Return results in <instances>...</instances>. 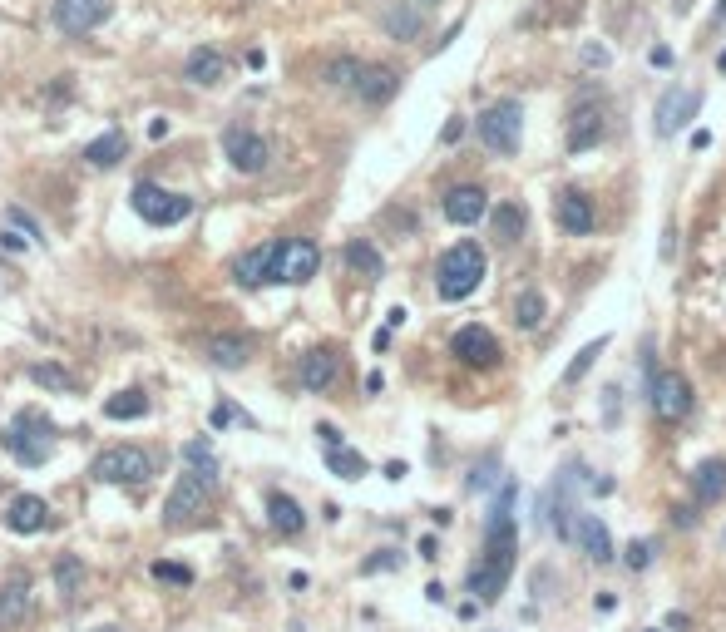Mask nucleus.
Masks as SVG:
<instances>
[{
  "label": "nucleus",
  "instance_id": "9d476101",
  "mask_svg": "<svg viewBox=\"0 0 726 632\" xmlns=\"http://www.w3.org/2000/svg\"><path fill=\"white\" fill-rule=\"evenodd\" d=\"M50 15H55V25L65 35H89V30H99L114 15V0H55Z\"/></svg>",
  "mask_w": 726,
  "mask_h": 632
},
{
  "label": "nucleus",
  "instance_id": "2eb2a0df",
  "mask_svg": "<svg viewBox=\"0 0 726 632\" xmlns=\"http://www.w3.org/2000/svg\"><path fill=\"white\" fill-rule=\"evenodd\" d=\"M554 213H559V228H564L568 237H588L593 228H598L593 198H588V193H578V188H564V193H559Z\"/></svg>",
  "mask_w": 726,
  "mask_h": 632
},
{
  "label": "nucleus",
  "instance_id": "423d86ee",
  "mask_svg": "<svg viewBox=\"0 0 726 632\" xmlns=\"http://www.w3.org/2000/svg\"><path fill=\"white\" fill-rule=\"evenodd\" d=\"M692 381L682 376V371H652L647 376V405H652V415L657 420H667V425H677V420H687L692 415Z\"/></svg>",
  "mask_w": 726,
  "mask_h": 632
},
{
  "label": "nucleus",
  "instance_id": "dca6fc26",
  "mask_svg": "<svg viewBox=\"0 0 726 632\" xmlns=\"http://www.w3.org/2000/svg\"><path fill=\"white\" fill-rule=\"evenodd\" d=\"M603 134H608V119H603L598 104L573 109V119H568V154H588V149H598Z\"/></svg>",
  "mask_w": 726,
  "mask_h": 632
},
{
  "label": "nucleus",
  "instance_id": "c03bdc74",
  "mask_svg": "<svg viewBox=\"0 0 726 632\" xmlns=\"http://www.w3.org/2000/svg\"><path fill=\"white\" fill-rule=\"evenodd\" d=\"M396 563H401V558H396V553L386 549V553H376V558L366 563V573H381V568H396Z\"/></svg>",
  "mask_w": 726,
  "mask_h": 632
},
{
  "label": "nucleus",
  "instance_id": "412c9836",
  "mask_svg": "<svg viewBox=\"0 0 726 632\" xmlns=\"http://www.w3.org/2000/svg\"><path fill=\"white\" fill-rule=\"evenodd\" d=\"M366 104H386L396 89H401V75L391 70V65H361V75H356V84H351Z\"/></svg>",
  "mask_w": 726,
  "mask_h": 632
},
{
  "label": "nucleus",
  "instance_id": "7c9ffc66",
  "mask_svg": "<svg viewBox=\"0 0 726 632\" xmlns=\"http://www.w3.org/2000/svg\"><path fill=\"white\" fill-rule=\"evenodd\" d=\"M55 583H60V593H65L70 603L84 593V563L75 553H60V558H55Z\"/></svg>",
  "mask_w": 726,
  "mask_h": 632
},
{
  "label": "nucleus",
  "instance_id": "a211bd4d",
  "mask_svg": "<svg viewBox=\"0 0 726 632\" xmlns=\"http://www.w3.org/2000/svg\"><path fill=\"white\" fill-rule=\"evenodd\" d=\"M5 524L15 534H40V529H50V504L40 494H15L10 509H5Z\"/></svg>",
  "mask_w": 726,
  "mask_h": 632
},
{
  "label": "nucleus",
  "instance_id": "4be33fe9",
  "mask_svg": "<svg viewBox=\"0 0 726 632\" xmlns=\"http://www.w3.org/2000/svg\"><path fill=\"white\" fill-rule=\"evenodd\" d=\"M267 519H272V529H277V534H287V539L307 529L302 504H297L292 494H282V489H272V494H267Z\"/></svg>",
  "mask_w": 726,
  "mask_h": 632
},
{
  "label": "nucleus",
  "instance_id": "3c124183",
  "mask_svg": "<svg viewBox=\"0 0 726 632\" xmlns=\"http://www.w3.org/2000/svg\"><path fill=\"white\" fill-rule=\"evenodd\" d=\"M717 70H722V75H726V50H722V55H717Z\"/></svg>",
  "mask_w": 726,
  "mask_h": 632
},
{
  "label": "nucleus",
  "instance_id": "a19ab883",
  "mask_svg": "<svg viewBox=\"0 0 726 632\" xmlns=\"http://www.w3.org/2000/svg\"><path fill=\"white\" fill-rule=\"evenodd\" d=\"M10 223H15L20 233H25V242H40V228H35V223H30V218H25L20 208H10Z\"/></svg>",
  "mask_w": 726,
  "mask_h": 632
},
{
  "label": "nucleus",
  "instance_id": "20e7f679",
  "mask_svg": "<svg viewBox=\"0 0 726 632\" xmlns=\"http://www.w3.org/2000/svg\"><path fill=\"white\" fill-rule=\"evenodd\" d=\"M480 144L489 154H519V144H524V109H519V99H499V104H489L480 114Z\"/></svg>",
  "mask_w": 726,
  "mask_h": 632
},
{
  "label": "nucleus",
  "instance_id": "aec40b11",
  "mask_svg": "<svg viewBox=\"0 0 726 632\" xmlns=\"http://www.w3.org/2000/svg\"><path fill=\"white\" fill-rule=\"evenodd\" d=\"M25 613H30V578L25 573H5L0 578V628L25 623Z\"/></svg>",
  "mask_w": 726,
  "mask_h": 632
},
{
  "label": "nucleus",
  "instance_id": "a18cd8bd",
  "mask_svg": "<svg viewBox=\"0 0 726 632\" xmlns=\"http://www.w3.org/2000/svg\"><path fill=\"white\" fill-rule=\"evenodd\" d=\"M317 435H322V445H326V450H336V445H346L336 425H317Z\"/></svg>",
  "mask_w": 726,
  "mask_h": 632
},
{
  "label": "nucleus",
  "instance_id": "c9c22d12",
  "mask_svg": "<svg viewBox=\"0 0 726 632\" xmlns=\"http://www.w3.org/2000/svg\"><path fill=\"white\" fill-rule=\"evenodd\" d=\"M183 460H188V470L218 479V460H213V445H208V440H188V445H183Z\"/></svg>",
  "mask_w": 726,
  "mask_h": 632
},
{
  "label": "nucleus",
  "instance_id": "ea45409f",
  "mask_svg": "<svg viewBox=\"0 0 726 632\" xmlns=\"http://www.w3.org/2000/svg\"><path fill=\"white\" fill-rule=\"evenodd\" d=\"M623 563H628L633 573H647V563H652V539H633L628 553H623Z\"/></svg>",
  "mask_w": 726,
  "mask_h": 632
},
{
  "label": "nucleus",
  "instance_id": "4468645a",
  "mask_svg": "<svg viewBox=\"0 0 726 632\" xmlns=\"http://www.w3.org/2000/svg\"><path fill=\"white\" fill-rule=\"evenodd\" d=\"M484 213H489V193H484L480 183H460V188L445 193V218L455 228H475Z\"/></svg>",
  "mask_w": 726,
  "mask_h": 632
},
{
  "label": "nucleus",
  "instance_id": "cd10ccee",
  "mask_svg": "<svg viewBox=\"0 0 726 632\" xmlns=\"http://www.w3.org/2000/svg\"><path fill=\"white\" fill-rule=\"evenodd\" d=\"M104 415H109V420H144V415H149V395L139 391V386L114 391L104 400Z\"/></svg>",
  "mask_w": 726,
  "mask_h": 632
},
{
  "label": "nucleus",
  "instance_id": "79ce46f5",
  "mask_svg": "<svg viewBox=\"0 0 726 632\" xmlns=\"http://www.w3.org/2000/svg\"><path fill=\"white\" fill-rule=\"evenodd\" d=\"M583 65H593V70L608 65V50H603V45H583Z\"/></svg>",
  "mask_w": 726,
  "mask_h": 632
},
{
  "label": "nucleus",
  "instance_id": "473e14b6",
  "mask_svg": "<svg viewBox=\"0 0 726 632\" xmlns=\"http://www.w3.org/2000/svg\"><path fill=\"white\" fill-rule=\"evenodd\" d=\"M30 381H35L40 391H60V395L75 391V376H70L65 366H55V361H40V366H30Z\"/></svg>",
  "mask_w": 726,
  "mask_h": 632
},
{
  "label": "nucleus",
  "instance_id": "ddd939ff",
  "mask_svg": "<svg viewBox=\"0 0 726 632\" xmlns=\"http://www.w3.org/2000/svg\"><path fill=\"white\" fill-rule=\"evenodd\" d=\"M573 544H578V553H588V563H613L618 558V549H613V534H608V524L598 519V514H578V524H573V534H568Z\"/></svg>",
  "mask_w": 726,
  "mask_h": 632
},
{
  "label": "nucleus",
  "instance_id": "2f4dec72",
  "mask_svg": "<svg viewBox=\"0 0 726 632\" xmlns=\"http://www.w3.org/2000/svg\"><path fill=\"white\" fill-rule=\"evenodd\" d=\"M544 312H549V307H544V292H539V287H524L519 302H514V321H519L524 331H534V326H544Z\"/></svg>",
  "mask_w": 726,
  "mask_h": 632
},
{
  "label": "nucleus",
  "instance_id": "393cba45",
  "mask_svg": "<svg viewBox=\"0 0 726 632\" xmlns=\"http://www.w3.org/2000/svg\"><path fill=\"white\" fill-rule=\"evenodd\" d=\"M484 218H489V228H494L499 242H519V237L529 233V208H524V203H499V208L484 213Z\"/></svg>",
  "mask_w": 726,
  "mask_h": 632
},
{
  "label": "nucleus",
  "instance_id": "7ed1b4c3",
  "mask_svg": "<svg viewBox=\"0 0 726 632\" xmlns=\"http://www.w3.org/2000/svg\"><path fill=\"white\" fill-rule=\"evenodd\" d=\"M322 267V247L312 237H282L272 242V262H267V282H287V287H302L312 282Z\"/></svg>",
  "mask_w": 726,
  "mask_h": 632
},
{
  "label": "nucleus",
  "instance_id": "de8ad7c7",
  "mask_svg": "<svg viewBox=\"0 0 726 632\" xmlns=\"http://www.w3.org/2000/svg\"><path fill=\"white\" fill-rule=\"evenodd\" d=\"M0 247H5V252H25V237H15V233H0Z\"/></svg>",
  "mask_w": 726,
  "mask_h": 632
},
{
  "label": "nucleus",
  "instance_id": "f8f14e48",
  "mask_svg": "<svg viewBox=\"0 0 726 632\" xmlns=\"http://www.w3.org/2000/svg\"><path fill=\"white\" fill-rule=\"evenodd\" d=\"M450 351H455V361H465V366H475V371L499 366V341H494V331H484V326H460L455 341H450Z\"/></svg>",
  "mask_w": 726,
  "mask_h": 632
},
{
  "label": "nucleus",
  "instance_id": "1a4fd4ad",
  "mask_svg": "<svg viewBox=\"0 0 726 632\" xmlns=\"http://www.w3.org/2000/svg\"><path fill=\"white\" fill-rule=\"evenodd\" d=\"M697 109H702V94H697V89H682V84H672V89L657 99V119H652L657 139H672V134H682V129H687V119H697Z\"/></svg>",
  "mask_w": 726,
  "mask_h": 632
},
{
  "label": "nucleus",
  "instance_id": "f257e3e1",
  "mask_svg": "<svg viewBox=\"0 0 726 632\" xmlns=\"http://www.w3.org/2000/svg\"><path fill=\"white\" fill-rule=\"evenodd\" d=\"M484 272H489V262H484L480 242H455V247H445L440 262H435V292H440V302H465V297H475V287L484 282Z\"/></svg>",
  "mask_w": 726,
  "mask_h": 632
},
{
  "label": "nucleus",
  "instance_id": "72a5a7b5",
  "mask_svg": "<svg viewBox=\"0 0 726 632\" xmlns=\"http://www.w3.org/2000/svg\"><path fill=\"white\" fill-rule=\"evenodd\" d=\"M326 470L336 474V479H361L371 465H366V455H356V450L336 445V450H326Z\"/></svg>",
  "mask_w": 726,
  "mask_h": 632
},
{
  "label": "nucleus",
  "instance_id": "4c0bfd02",
  "mask_svg": "<svg viewBox=\"0 0 726 632\" xmlns=\"http://www.w3.org/2000/svg\"><path fill=\"white\" fill-rule=\"evenodd\" d=\"M361 75V60H331L326 65V84H341V89H351Z\"/></svg>",
  "mask_w": 726,
  "mask_h": 632
},
{
  "label": "nucleus",
  "instance_id": "0eeeda50",
  "mask_svg": "<svg viewBox=\"0 0 726 632\" xmlns=\"http://www.w3.org/2000/svg\"><path fill=\"white\" fill-rule=\"evenodd\" d=\"M134 213L144 218V223H154V228H173V223H183L188 213H193V198H183V193H173V188H159V183H134Z\"/></svg>",
  "mask_w": 726,
  "mask_h": 632
},
{
  "label": "nucleus",
  "instance_id": "58836bf2",
  "mask_svg": "<svg viewBox=\"0 0 726 632\" xmlns=\"http://www.w3.org/2000/svg\"><path fill=\"white\" fill-rule=\"evenodd\" d=\"M154 578H159V583H173V588H188V583H193V568H183V563H154Z\"/></svg>",
  "mask_w": 726,
  "mask_h": 632
},
{
  "label": "nucleus",
  "instance_id": "8fccbe9b",
  "mask_svg": "<svg viewBox=\"0 0 726 632\" xmlns=\"http://www.w3.org/2000/svg\"><path fill=\"white\" fill-rule=\"evenodd\" d=\"M726 20V0H717V25H722Z\"/></svg>",
  "mask_w": 726,
  "mask_h": 632
},
{
  "label": "nucleus",
  "instance_id": "c756f323",
  "mask_svg": "<svg viewBox=\"0 0 726 632\" xmlns=\"http://www.w3.org/2000/svg\"><path fill=\"white\" fill-rule=\"evenodd\" d=\"M346 267H351V272H361V277H381V272H386L381 252H376L366 237H356V242L346 247Z\"/></svg>",
  "mask_w": 726,
  "mask_h": 632
},
{
  "label": "nucleus",
  "instance_id": "a878e982",
  "mask_svg": "<svg viewBox=\"0 0 726 632\" xmlns=\"http://www.w3.org/2000/svg\"><path fill=\"white\" fill-rule=\"evenodd\" d=\"M267 262H272V242L247 247L238 262H233V282H238V287H262V282H267Z\"/></svg>",
  "mask_w": 726,
  "mask_h": 632
},
{
  "label": "nucleus",
  "instance_id": "6ab92c4d",
  "mask_svg": "<svg viewBox=\"0 0 726 632\" xmlns=\"http://www.w3.org/2000/svg\"><path fill=\"white\" fill-rule=\"evenodd\" d=\"M203 361L218 371H242L252 361V341L247 336H208L203 341Z\"/></svg>",
  "mask_w": 726,
  "mask_h": 632
},
{
  "label": "nucleus",
  "instance_id": "37998d69",
  "mask_svg": "<svg viewBox=\"0 0 726 632\" xmlns=\"http://www.w3.org/2000/svg\"><path fill=\"white\" fill-rule=\"evenodd\" d=\"M455 139H465V119H450V124L440 129V144H455Z\"/></svg>",
  "mask_w": 726,
  "mask_h": 632
},
{
  "label": "nucleus",
  "instance_id": "e433bc0d",
  "mask_svg": "<svg viewBox=\"0 0 726 632\" xmlns=\"http://www.w3.org/2000/svg\"><path fill=\"white\" fill-rule=\"evenodd\" d=\"M386 30H391L396 40H410V35L420 30V15H415V10H386Z\"/></svg>",
  "mask_w": 726,
  "mask_h": 632
},
{
  "label": "nucleus",
  "instance_id": "39448f33",
  "mask_svg": "<svg viewBox=\"0 0 726 632\" xmlns=\"http://www.w3.org/2000/svg\"><path fill=\"white\" fill-rule=\"evenodd\" d=\"M89 474L99 479V484H129V489H144L149 479H154V460H149V450H139V445H114V450H104Z\"/></svg>",
  "mask_w": 726,
  "mask_h": 632
},
{
  "label": "nucleus",
  "instance_id": "f3484780",
  "mask_svg": "<svg viewBox=\"0 0 726 632\" xmlns=\"http://www.w3.org/2000/svg\"><path fill=\"white\" fill-rule=\"evenodd\" d=\"M336 371H341V356L331 351V346H317V351H307L302 356V391H312V395H322L336 386Z\"/></svg>",
  "mask_w": 726,
  "mask_h": 632
},
{
  "label": "nucleus",
  "instance_id": "b1692460",
  "mask_svg": "<svg viewBox=\"0 0 726 632\" xmlns=\"http://www.w3.org/2000/svg\"><path fill=\"white\" fill-rule=\"evenodd\" d=\"M692 494H697V504H717L726 499V460H702L697 470H692Z\"/></svg>",
  "mask_w": 726,
  "mask_h": 632
},
{
  "label": "nucleus",
  "instance_id": "f704fd0d",
  "mask_svg": "<svg viewBox=\"0 0 726 632\" xmlns=\"http://www.w3.org/2000/svg\"><path fill=\"white\" fill-rule=\"evenodd\" d=\"M603 351H608V336H593V341H588V346H583V351H578V356L568 361V371H564V386H578V381H583V376L593 371V361H598Z\"/></svg>",
  "mask_w": 726,
  "mask_h": 632
},
{
  "label": "nucleus",
  "instance_id": "49530a36",
  "mask_svg": "<svg viewBox=\"0 0 726 632\" xmlns=\"http://www.w3.org/2000/svg\"><path fill=\"white\" fill-rule=\"evenodd\" d=\"M647 60H652V65H657V70H667V65H672V50H667V45H657V50H652V55H647Z\"/></svg>",
  "mask_w": 726,
  "mask_h": 632
},
{
  "label": "nucleus",
  "instance_id": "c85d7f7f",
  "mask_svg": "<svg viewBox=\"0 0 726 632\" xmlns=\"http://www.w3.org/2000/svg\"><path fill=\"white\" fill-rule=\"evenodd\" d=\"M223 75H228V60L218 50H193L188 55V79L193 84H208L213 89V84H223Z\"/></svg>",
  "mask_w": 726,
  "mask_h": 632
},
{
  "label": "nucleus",
  "instance_id": "5701e85b",
  "mask_svg": "<svg viewBox=\"0 0 726 632\" xmlns=\"http://www.w3.org/2000/svg\"><path fill=\"white\" fill-rule=\"evenodd\" d=\"M124 154H129V134H124V129H109V134L89 139L80 158L89 163V168H114V163H119Z\"/></svg>",
  "mask_w": 726,
  "mask_h": 632
},
{
  "label": "nucleus",
  "instance_id": "9b49d317",
  "mask_svg": "<svg viewBox=\"0 0 726 632\" xmlns=\"http://www.w3.org/2000/svg\"><path fill=\"white\" fill-rule=\"evenodd\" d=\"M223 154H228V163L238 173H262L272 163V144L262 134H252V129H228L223 134Z\"/></svg>",
  "mask_w": 726,
  "mask_h": 632
},
{
  "label": "nucleus",
  "instance_id": "6e6552de",
  "mask_svg": "<svg viewBox=\"0 0 726 632\" xmlns=\"http://www.w3.org/2000/svg\"><path fill=\"white\" fill-rule=\"evenodd\" d=\"M218 489V479H208V474H198V470H188V474H178V484H173V494L163 499V524H188L193 514H203V504H208V494Z\"/></svg>",
  "mask_w": 726,
  "mask_h": 632
},
{
  "label": "nucleus",
  "instance_id": "bb28decb",
  "mask_svg": "<svg viewBox=\"0 0 726 632\" xmlns=\"http://www.w3.org/2000/svg\"><path fill=\"white\" fill-rule=\"evenodd\" d=\"M504 583H509V578H504L494 563H484V558L470 568V578H465V588L475 593V603H494V598L504 593Z\"/></svg>",
  "mask_w": 726,
  "mask_h": 632
},
{
  "label": "nucleus",
  "instance_id": "09e8293b",
  "mask_svg": "<svg viewBox=\"0 0 726 632\" xmlns=\"http://www.w3.org/2000/svg\"><path fill=\"white\" fill-rule=\"evenodd\" d=\"M149 139H168V119H154L149 124Z\"/></svg>",
  "mask_w": 726,
  "mask_h": 632
},
{
  "label": "nucleus",
  "instance_id": "f03ea898",
  "mask_svg": "<svg viewBox=\"0 0 726 632\" xmlns=\"http://www.w3.org/2000/svg\"><path fill=\"white\" fill-rule=\"evenodd\" d=\"M5 450L20 460V465H45L55 455V420L40 415V410H20L10 425H5Z\"/></svg>",
  "mask_w": 726,
  "mask_h": 632
}]
</instances>
